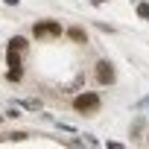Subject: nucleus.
<instances>
[{"label":"nucleus","instance_id":"f257e3e1","mask_svg":"<svg viewBox=\"0 0 149 149\" xmlns=\"http://www.w3.org/2000/svg\"><path fill=\"white\" fill-rule=\"evenodd\" d=\"M100 105H102V100H100V94H94V91H85V94H79V97H73V108H76L79 114H97Z\"/></svg>","mask_w":149,"mask_h":149},{"label":"nucleus","instance_id":"f03ea898","mask_svg":"<svg viewBox=\"0 0 149 149\" xmlns=\"http://www.w3.org/2000/svg\"><path fill=\"white\" fill-rule=\"evenodd\" d=\"M94 76H97V82H100V85H114V79H117L114 64H111L108 58H100V61H97V67H94Z\"/></svg>","mask_w":149,"mask_h":149},{"label":"nucleus","instance_id":"7ed1b4c3","mask_svg":"<svg viewBox=\"0 0 149 149\" xmlns=\"http://www.w3.org/2000/svg\"><path fill=\"white\" fill-rule=\"evenodd\" d=\"M32 32H35V38H56V35H61V24H56V21H41V24L32 26Z\"/></svg>","mask_w":149,"mask_h":149},{"label":"nucleus","instance_id":"20e7f679","mask_svg":"<svg viewBox=\"0 0 149 149\" xmlns=\"http://www.w3.org/2000/svg\"><path fill=\"white\" fill-rule=\"evenodd\" d=\"M67 38H73V41H79V44H85V41H88L85 29H79V26H70V29H67Z\"/></svg>","mask_w":149,"mask_h":149},{"label":"nucleus","instance_id":"39448f33","mask_svg":"<svg viewBox=\"0 0 149 149\" xmlns=\"http://www.w3.org/2000/svg\"><path fill=\"white\" fill-rule=\"evenodd\" d=\"M21 76H24L21 67H9V70H6V79H9V82H21Z\"/></svg>","mask_w":149,"mask_h":149},{"label":"nucleus","instance_id":"423d86ee","mask_svg":"<svg viewBox=\"0 0 149 149\" xmlns=\"http://www.w3.org/2000/svg\"><path fill=\"white\" fill-rule=\"evenodd\" d=\"M9 47H12V50H18V53H21V50H26V38H21V35H15V38H12V41H9Z\"/></svg>","mask_w":149,"mask_h":149},{"label":"nucleus","instance_id":"0eeeda50","mask_svg":"<svg viewBox=\"0 0 149 149\" xmlns=\"http://www.w3.org/2000/svg\"><path fill=\"white\" fill-rule=\"evenodd\" d=\"M137 15H140V18H146V21H149V3H140V6H137Z\"/></svg>","mask_w":149,"mask_h":149},{"label":"nucleus","instance_id":"6e6552de","mask_svg":"<svg viewBox=\"0 0 149 149\" xmlns=\"http://www.w3.org/2000/svg\"><path fill=\"white\" fill-rule=\"evenodd\" d=\"M6 3H9V6H18V0H6Z\"/></svg>","mask_w":149,"mask_h":149},{"label":"nucleus","instance_id":"1a4fd4ad","mask_svg":"<svg viewBox=\"0 0 149 149\" xmlns=\"http://www.w3.org/2000/svg\"><path fill=\"white\" fill-rule=\"evenodd\" d=\"M94 3H108V0H94Z\"/></svg>","mask_w":149,"mask_h":149},{"label":"nucleus","instance_id":"9d476101","mask_svg":"<svg viewBox=\"0 0 149 149\" xmlns=\"http://www.w3.org/2000/svg\"><path fill=\"white\" fill-rule=\"evenodd\" d=\"M146 143H149V140H146Z\"/></svg>","mask_w":149,"mask_h":149}]
</instances>
